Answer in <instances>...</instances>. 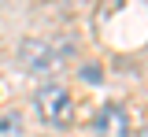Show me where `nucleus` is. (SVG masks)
Returning <instances> with one entry per match:
<instances>
[{
  "instance_id": "obj_1",
  "label": "nucleus",
  "mask_w": 148,
  "mask_h": 137,
  "mask_svg": "<svg viewBox=\"0 0 148 137\" xmlns=\"http://www.w3.org/2000/svg\"><path fill=\"white\" fill-rule=\"evenodd\" d=\"M37 111H41V119H45L48 126L63 130V126L74 122V97L63 85H45V89L37 93Z\"/></svg>"
},
{
  "instance_id": "obj_2",
  "label": "nucleus",
  "mask_w": 148,
  "mask_h": 137,
  "mask_svg": "<svg viewBox=\"0 0 148 137\" xmlns=\"http://www.w3.org/2000/svg\"><path fill=\"white\" fill-rule=\"evenodd\" d=\"M18 63L26 74H52L59 67V52H56L52 41H41V37H26L18 45Z\"/></svg>"
},
{
  "instance_id": "obj_3",
  "label": "nucleus",
  "mask_w": 148,
  "mask_h": 137,
  "mask_svg": "<svg viewBox=\"0 0 148 137\" xmlns=\"http://www.w3.org/2000/svg\"><path fill=\"white\" fill-rule=\"evenodd\" d=\"M96 137H130V115L122 104H104L96 111Z\"/></svg>"
},
{
  "instance_id": "obj_4",
  "label": "nucleus",
  "mask_w": 148,
  "mask_h": 137,
  "mask_svg": "<svg viewBox=\"0 0 148 137\" xmlns=\"http://www.w3.org/2000/svg\"><path fill=\"white\" fill-rule=\"evenodd\" d=\"M0 137H22V115L18 111H4L0 115Z\"/></svg>"
},
{
  "instance_id": "obj_5",
  "label": "nucleus",
  "mask_w": 148,
  "mask_h": 137,
  "mask_svg": "<svg viewBox=\"0 0 148 137\" xmlns=\"http://www.w3.org/2000/svg\"><path fill=\"white\" fill-rule=\"evenodd\" d=\"M82 78H85V82H100V71H96V67H85Z\"/></svg>"
}]
</instances>
